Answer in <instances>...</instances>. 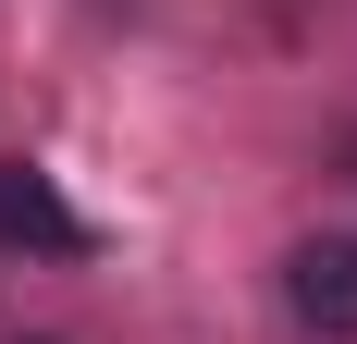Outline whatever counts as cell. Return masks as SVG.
I'll list each match as a JSON object with an SVG mask.
<instances>
[{"instance_id":"cell-1","label":"cell","mask_w":357,"mask_h":344,"mask_svg":"<svg viewBox=\"0 0 357 344\" xmlns=\"http://www.w3.org/2000/svg\"><path fill=\"white\" fill-rule=\"evenodd\" d=\"M284 295H296V320H308V332L357 344V234H321V246H296V258H284Z\"/></svg>"},{"instance_id":"cell-2","label":"cell","mask_w":357,"mask_h":344,"mask_svg":"<svg viewBox=\"0 0 357 344\" xmlns=\"http://www.w3.org/2000/svg\"><path fill=\"white\" fill-rule=\"evenodd\" d=\"M0 246H37V258H74V246H86V221L62 209V185H50V172L0 160Z\"/></svg>"}]
</instances>
